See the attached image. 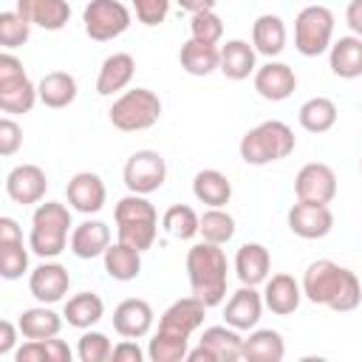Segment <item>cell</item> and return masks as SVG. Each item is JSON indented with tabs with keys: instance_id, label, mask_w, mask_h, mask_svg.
I'll return each instance as SVG.
<instances>
[{
	"instance_id": "cell-21",
	"label": "cell",
	"mask_w": 362,
	"mask_h": 362,
	"mask_svg": "<svg viewBox=\"0 0 362 362\" xmlns=\"http://www.w3.org/2000/svg\"><path fill=\"white\" fill-rule=\"evenodd\" d=\"M110 226L105 221H82L74 226L71 232V240H68V249L74 252V257L79 260H93V257H102L105 249L110 246Z\"/></svg>"
},
{
	"instance_id": "cell-2",
	"label": "cell",
	"mask_w": 362,
	"mask_h": 362,
	"mask_svg": "<svg viewBox=\"0 0 362 362\" xmlns=\"http://www.w3.org/2000/svg\"><path fill=\"white\" fill-rule=\"evenodd\" d=\"M226 255L218 243L201 240L192 243L187 252V277H189V291L204 300L209 308L221 305L226 297Z\"/></svg>"
},
{
	"instance_id": "cell-30",
	"label": "cell",
	"mask_w": 362,
	"mask_h": 362,
	"mask_svg": "<svg viewBox=\"0 0 362 362\" xmlns=\"http://www.w3.org/2000/svg\"><path fill=\"white\" fill-rule=\"evenodd\" d=\"M286 23L283 17L277 14H260L255 23H252V45L257 54L274 59L277 54H283L286 48Z\"/></svg>"
},
{
	"instance_id": "cell-9",
	"label": "cell",
	"mask_w": 362,
	"mask_h": 362,
	"mask_svg": "<svg viewBox=\"0 0 362 362\" xmlns=\"http://www.w3.org/2000/svg\"><path fill=\"white\" fill-rule=\"evenodd\" d=\"M82 23L90 40L107 42V40L122 37L130 28L133 17H130V8L119 0H90L82 11Z\"/></svg>"
},
{
	"instance_id": "cell-7",
	"label": "cell",
	"mask_w": 362,
	"mask_h": 362,
	"mask_svg": "<svg viewBox=\"0 0 362 362\" xmlns=\"http://www.w3.org/2000/svg\"><path fill=\"white\" fill-rule=\"evenodd\" d=\"M40 102L37 85L28 79L23 62L3 51L0 54V110L3 113H28Z\"/></svg>"
},
{
	"instance_id": "cell-49",
	"label": "cell",
	"mask_w": 362,
	"mask_h": 362,
	"mask_svg": "<svg viewBox=\"0 0 362 362\" xmlns=\"http://www.w3.org/2000/svg\"><path fill=\"white\" fill-rule=\"evenodd\" d=\"M345 23H348V28H351L356 37H362V0H351V3H348V8H345Z\"/></svg>"
},
{
	"instance_id": "cell-36",
	"label": "cell",
	"mask_w": 362,
	"mask_h": 362,
	"mask_svg": "<svg viewBox=\"0 0 362 362\" xmlns=\"http://www.w3.org/2000/svg\"><path fill=\"white\" fill-rule=\"evenodd\" d=\"M192 195L206 206H226L232 198V181L221 170H201L192 178Z\"/></svg>"
},
{
	"instance_id": "cell-38",
	"label": "cell",
	"mask_w": 362,
	"mask_h": 362,
	"mask_svg": "<svg viewBox=\"0 0 362 362\" xmlns=\"http://www.w3.org/2000/svg\"><path fill=\"white\" fill-rule=\"evenodd\" d=\"M71 348L65 339L59 337H48V339H25L17 351L14 359L17 362H71Z\"/></svg>"
},
{
	"instance_id": "cell-11",
	"label": "cell",
	"mask_w": 362,
	"mask_h": 362,
	"mask_svg": "<svg viewBox=\"0 0 362 362\" xmlns=\"http://www.w3.org/2000/svg\"><path fill=\"white\" fill-rule=\"evenodd\" d=\"M209 305L204 300H198L195 294L189 297H181L175 303H170L158 320V328L161 334H170V337H178V339H189L201 325H204V317H206Z\"/></svg>"
},
{
	"instance_id": "cell-27",
	"label": "cell",
	"mask_w": 362,
	"mask_h": 362,
	"mask_svg": "<svg viewBox=\"0 0 362 362\" xmlns=\"http://www.w3.org/2000/svg\"><path fill=\"white\" fill-rule=\"evenodd\" d=\"M328 68L339 79L362 76V37L348 34V37L334 40L328 48Z\"/></svg>"
},
{
	"instance_id": "cell-10",
	"label": "cell",
	"mask_w": 362,
	"mask_h": 362,
	"mask_svg": "<svg viewBox=\"0 0 362 362\" xmlns=\"http://www.w3.org/2000/svg\"><path fill=\"white\" fill-rule=\"evenodd\" d=\"M124 187L136 195H150L167 181V161L158 150H136L122 170Z\"/></svg>"
},
{
	"instance_id": "cell-50",
	"label": "cell",
	"mask_w": 362,
	"mask_h": 362,
	"mask_svg": "<svg viewBox=\"0 0 362 362\" xmlns=\"http://www.w3.org/2000/svg\"><path fill=\"white\" fill-rule=\"evenodd\" d=\"M175 3H178L184 11H189V14H198V11H212L218 0H175Z\"/></svg>"
},
{
	"instance_id": "cell-34",
	"label": "cell",
	"mask_w": 362,
	"mask_h": 362,
	"mask_svg": "<svg viewBox=\"0 0 362 362\" xmlns=\"http://www.w3.org/2000/svg\"><path fill=\"white\" fill-rule=\"evenodd\" d=\"M62 320L54 308H48L45 303L34 305V308H25L17 320L20 325V337L23 339H48V337H59L62 331Z\"/></svg>"
},
{
	"instance_id": "cell-37",
	"label": "cell",
	"mask_w": 362,
	"mask_h": 362,
	"mask_svg": "<svg viewBox=\"0 0 362 362\" xmlns=\"http://www.w3.org/2000/svg\"><path fill=\"white\" fill-rule=\"evenodd\" d=\"M337 116H339L337 113V105L328 96H311L297 110V122L308 133H328L337 124Z\"/></svg>"
},
{
	"instance_id": "cell-28",
	"label": "cell",
	"mask_w": 362,
	"mask_h": 362,
	"mask_svg": "<svg viewBox=\"0 0 362 362\" xmlns=\"http://www.w3.org/2000/svg\"><path fill=\"white\" fill-rule=\"evenodd\" d=\"M198 345H204L215 362H235L243 359V337L232 325H209L204 328Z\"/></svg>"
},
{
	"instance_id": "cell-14",
	"label": "cell",
	"mask_w": 362,
	"mask_h": 362,
	"mask_svg": "<svg viewBox=\"0 0 362 362\" xmlns=\"http://www.w3.org/2000/svg\"><path fill=\"white\" fill-rule=\"evenodd\" d=\"M28 249L23 243V229L14 218H0V274L6 280H20L28 272Z\"/></svg>"
},
{
	"instance_id": "cell-24",
	"label": "cell",
	"mask_w": 362,
	"mask_h": 362,
	"mask_svg": "<svg viewBox=\"0 0 362 362\" xmlns=\"http://www.w3.org/2000/svg\"><path fill=\"white\" fill-rule=\"evenodd\" d=\"M17 11L42 31H59L71 20L68 0H17Z\"/></svg>"
},
{
	"instance_id": "cell-25",
	"label": "cell",
	"mask_w": 362,
	"mask_h": 362,
	"mask_svg": "<svg viewBox=\"0 0 362 362\" xmlns=\"http://www.w3.org/2000/svg\"><path fill=\"white\" fill-rule=\"evenodd\" d=\"M133 74H136L133 54L116 51V54L105 57V62L99 68V76H96V93L99 96H113V93L124 90L133 82Z\"/></svg>"
},
{
	"instance_id": "cell-3",
	"label": "cell",
	"mask_w": 362,
	"mask_h": 362,
	"mask_svg": "<svg viewBox=\"0 0 362 362\" xmlns=\"http://www.w3.org/2000/svg\"><path fill=\"white\" fill-rule=\"evenodd\" d=\"M74 232V221H71V206L59 204V201H40L34 215H31V232H28V246L37 257L51 260L59 257L68 249Z\"/></svg>"
},
{
	"instance_id": "cell-12",
	"label": "cell",
	"mask_w": 362,
	"mask_h": 362,
	"mask_svg": "<svg viewBox=\"0 0 362 362\" xmlns=\"http://www.w3.org/2000/svg\"><path fill=\"white\" fill-rule=\"evenodd\" d=\"M294 195H297V201L331 204L337 198V173L322 161H311V164L300 167V173L294 178Z\"/></svg>"
},
{
	"instance_id": "cell-48",
	"label": "cell",
	"mask_w": 362,
	"mask_h": 362,
	"mask_svg": "<svg viewBox=\"0 0 362 362\" xmlns=\"http://www.w3.org/2000/svg\"><path fill=\"white\" fill-rule=\"evenodd\" d=\"M17 334H20V325H17V322H11V320H3V322H0V356L14 354Z\"/></svg>"
},
{
	"instance_id": "cell-13",
	"label": "cell",
	"mask_w": 362,
	"mask_h": 362,
	"mask_svg": "<svg viewBox=\"0 0 362 362\" xmlns=\"http://www.w3.org/2000/svg\"><path fill=\"white\" fill-rule=\"evenodd\" d=\"M286 221H288V229L303 240H320L334 229V212L328 204L297 201L291 204Z\"/></svg>"
},
{
	"instance_id": "cell-51",
	"label": "cell",
	"mask_w": 362,
	"mask_h": 362,
	"mask_svg": "<svg viewBox=\"0 0 362 362\" xmlns=\"http://www.w3.org/2000/svg\"><path fill=\"white\" fill-rule=\"evenodd\" d=\"M359 173H362V158H359Z\"/></svg>"
},
{
	"instance_id": "cell-16",
	"label": "cell",
	"mask_w": 362,
	"mask_h": 362,
	"mask_svg": "<svg viewBox=\"0 0 362 362\" xmlns=\"http://www.w3.org/2000/svg\"><path fill=\"white\" fill-rule=\"evenodd\" d=\"M45 189H48V175L37 164H17L6 175V195L14 204H23V206L40 204L45 198Z\"/></svg>"
},
{
	"instance_id": "cell-26",
	"label": "cell",
	"mask_w": 362,
	"mask_h": 362,
	"mask_svg": "<svg viewBox=\"0 0 362 362\" xmlns=\"http://www.w3.org/2000/svg\"><path fill=\"white\" fill-rule=\"evenodd\" d=\"M272 255L263 243H243L235 255V274L243 286H260L269 280Z\"/></svg>"
},
{
	"instance_id": "cell-8",
	"label": "cell",
	"mask_w": 362,
	"mask_h": 362,
	"mask_svg": "<svg viewBox=\"0 0 362 362\" xmlns=\"http://www.w3.org/2000/svg\"><path fill=\"white\" fill-rule=\"evenodd\" d=\"M334 42V11L328 6H305L294 17V48L303 57H320Z\"/></svg>"
},
{
	"instance_id": "cell-6",
	"label": "cell",
	"mask_w": 362,
	"mask_h": 362,
	"mask_svg": "<svg viewBox=\"0 0 362 362\" xmlns=\"http://www.w3.org/2000/svg\"><path fill=\"white\" fill-rule=\"evenodd\" d=\"M107 119L122 133L150 130L161 119V99L150 88H130L113 99Z\"/></svg>"
},
{
	"instance_id": "cell-39",
	"label": "cell",
	"mask_w": 362,
	"mask_h": 362,
	"mask_svg": "<svg viewBox=\"0 0 362 362\" xmlns=\"http://www.w3.org/2000/svg\"><path fill=\"white\" fill-rule=\"evenodd\" d=\"M161 226L175 240H192L198 235V229H201V215L192 206H187V204H173L161 215Z\"/></svg>"
},
{
	"instance_id": "cell-44",
	"label": "cell",
	"mask_w": 362,
	"mask_h": 362,
	"mask_svg": "<svg viewBox=\"0 0 362 362\" xmlns=\"http://www.w3.org/2000/svg\"><path fill=\"white\" fill-rule=\"evenodd\" d=\"M189 37L192 40H201V42H212L218 45L221 37H223V20L212 11H198V14H189Z\"/></svg>"
},
{
	"instance_id": "cell-1",
	"label": "cell",
	"mask_w": 362,
	"mask_h": 362,
	"mask_svg": "<svg viewBox=\"0 0 362 362\" xmlns=\"http://www.w3.org/2000/svg\"><path fill=\"white\" fill-rule=\"evenodd\" d=\"M303 297L314 305H325L331 311H354L359 303H362V283L359 277L334 263V260H314L308 263L305 274H303Z\"/></svg>"
},
{
	"instance_id": "cell-5",
	"label": "cell",
	"mask_w": 362,
	"mask_h": 362,
	"mask_svg": "<svg viewBox=\"0 0 362 362\" xmlns=\"http://www.w3.org/2000/svg\"><path fill=\"white\" fill-rule=\"evenodd\" d=\"M113 221H116V235L119 240L136 246L139 252H147L156 243L158 235V212L156 206L147 201V195H124L116 201L113 209Z\"/></svg>"
},
{
	"instance_id": "cell-40",
	"label": "cell",
	"mask_w": 362,
	"mask_h": 362,
	"mask_svg": "<svg viewBox=\"0 0 362 362\" xmlns=\"http://www.w3.org/2000/svg\"><path fill=\"white\" fill-rule=\"evenodd\" d=\"M198 235H201L204 240H209V243L223 246V243H229V240L235 238V218H232L223 206H209V209L201 215V229H198Z\"/></svg>"
},
{
	"instance_id": "cell-15",
	"label": "cell",
	"mask_w": 362,
	"mask_h": 362,
	"mask_svg": "<svg viewBox=\"0 0 362 362\" xmlns=\"http://www.w3.org/2000/svg\"><path fill=\"white\" fill-rule=\"evenodd\" d=\"M71 288V274L57 260H42L37 269L28 272V291L37 303H59Z\"/></svg>"
},
{
	"instance_id": "cell-17",
	"label": "cell",
	"mask_w": 362,
	"mask_h": 362,
	"mask_svg": "<svg viewBox=\"0 0 362 362\" xmlns=\"http://www.w3.org/2000/svg\"><path fill=\"white\" fill-rule=\"evenodd\" d=\"M65 195H68L71 209H76L82 215H96L107 201V189H105L102 175H96L90 170H82V173L71 175L68 187H65Z\"/></svg>"
},
{
	"instance_id": "cell-4",
	"label": "cell",
	"mask_w": 362,
	"mask_h": 362,
	"mask_svg": "<svg viewBox=\"0 0 362 362\" xmlns=\"http://www.w3.org/2000/svg\"><path fill=\"white\" fill-rule=\"evenodd\" d=\"M294 147H297L294 130L280 119H269V122H260L257 127L243 133L238 153L246 164L266 167V164H274L280 158H288L294 153Z\"/></svg>"
},
{
	"instance_id": "cell-33",
	"label": "cell",
	"mask_w": 362,
	"mask_h": 362,
	"mask_svg": "<svg viewBox=\"0 0 362 362\" xmlns=\"http://www.w3.org/2000/svg\"><path fill=\"white\" fill-rule=\"evenodd\" d=\"M178 62L189 76H209L221 65V48L189 37L178 51Z\"/></svg>"
},
{
	"instance_id": "cell-29",
	"label": "cell",
	"mask_w": 362,
	"mask_h": 362,
	"mask_svg": "<svg viewBox=\"0 0 362 362\" xmlns=\"http://www.w3.org/2000/svg\"><path fill=\"white\" fill-rule=\"evenodd\" d=\"M102 263H105L107 277H113V280H119V283H130V280H136L139 272H141V252H139L136 246L124 243V240H116V243H110V246L105 249Z\"/></svg>"
},
{
	"instance_id": "cell-19",
	"label": "cell",
	"mask_w": 362,
	"mask_h": 362,
	"mask_svg": "<svg viewBox=\"0 0 362 362\" xmlns=\"http://www.w3.org/2000/svg\"><path fill=\"white\" fill-rule=\"evenodd\" d=\"M153 305L141 297H127L113 308V331L127 339H141L153 331Z\"/></svg>"
},
{
	"instance_id": "cell-47",
	"label": "cell",
	"mask_w": 362,
	"mask_h": 362,
	"mask_svg": "<svg viewBox=\"0 0 362 362\" xmlns=\"http://www.w3.org/2000/svg\"><path fill=\"white\" fill-rule=\"evenodd\" d=\"M113 362H144V351L139 348V342L136 339H122V342H116L113 345V356H110Z\"/></svg>"
},
{
	"instance_id": "cell-43",
	"label": "cell",
	"mask_w": 362,
	"mask_h": 362,
	"mask_svg": "<svg viewBox=\"0 0 362 362\" xmlns=\"http://www.w3.org/2000/svg\"><path fill=\"white\" fill-rule=\"evenodd\" d=\"M76 356L79 362H107L113 356V342L107 339V334L88 328L76 342Z\"/></svg>"
},
{
	"instance_id": "cell-42",
	"label": "cell",
	"mask_w": 362,
	"mask_h": 362,
	"mask_svg": "<svg viewBox=\"0 0 362 362\" xmlns=\"http://www.w3.org/2000/svg\"><path fill=\"white\" fill-rule=\"evenodd\" d=\"M187 351H189V339H178V337H170L161 331H156L147 345L150 362H181V359H187Z\"/></svg>"
},
{
	"instance_id": "cell-41",
	"label": "cell",
	"mask_w": 362,
	"mask_h": 362,
	"mask_svg": "<svg viewBox=\"0 0 362 362\" xmlns=\"http://www.w3.org/2000/svg\"><path fill=\"white\" fill-rule=\"evenodd\" d=\"M31 37V23L14 8V11H0V45L6 51L25 45Z\"/></svg>"
},
{
	"instance_id": "cell-23",
	"label": "cell",
	"mask_w": 362,
	"mask_h": 362,
	"mask_svg": "<svg viewBox=\"0 0 362 362\" xmlns=\"http://www.w3.org/2000/svg\"><path fill=\"white\" fill-rule=\"evenodd\" d=\"M218 71L232 79V82H243L249 76H255L257 71V51L255 45H249L246 40H226L221 45V65Z\"/></svg>"
},
{
	"instance_id": "cell-18",
	"label": "cell",
	"mask_w": 362,
	"mask_h": 362,
	"mask_svg": "<svg viewBox=\"0 0 362 362\" xmlns=\"http://www.w3.org/2000/svg\"><path fill=\"white\" fill-rule=\"evenodd\" d=\"M263 308H266V303H263V294L257 291V286L240 283V288L226 300L223 320H226V325H232L238 331H252V328H257Z\"/></svg>"
},
{
	"instance_id": "cell-45",
	"label": "cell",
	"mask_w": 362,
	"mask_h": 362,
	"mask_svg": "<svg viewBox=\"0 0 362 362\" xmlns=\"http://www.w3.org/2000/svg\"><path fill=\"white\" fill-rule=\"evenodd\" d=\"M170 3L173 0H133V11H136V20L141 25H161L170 14Z\"/></svg>"
},
{
	"instance_id": "cell-31",
	"label": "cell",
	"mask_w": 362,
	"mask_h": 362,
	"mask_svg": "<svg viewBox=\"0 0 362 362\" xmlns=\"http://www.w3.org/2000/svg\"><path fill=\"white\" fill-rule=\"evenodd\" d=\"M76 79L74 74L68 71H48L40 82H37V93H40V102L51 110H62L68 105H74L76 99Z\"/></svg>"
},
{
	"instance_id": "cell-22",
	"label": "cell",
	"mask_w": 362,
	"mask_h": 362,
	"mask_svg": "<svg viewBox=\"0 0 362 362\" xmlns=\"http://www.w3.org/2000/svg\"><path fill=\"white\" fill-rule=\"evenodd\" d=\"M300 300H303V286H300L291 274H286V272L272 274V277L263 283V303H266V308H269L272 314H277V317L294 314V311L300 308Z\"/></svg>"
},
{
	"instance_id": "cell-20",
	"label": "cell",
	"mask_w": 362,
	"mask_h": 362,
	"mask_svg": "<svg viewBox=\"0 0 362 362\" xmlns=\"http://www.w3.org/2000/svg\"><path fill=\"white\" fill-rule=\"evenodd\" d=\"M255 90L266 102H283L297 90V74L291 65L269 59L266 65L255 71Z\"/></svg>"
},
{
	"instance_id": "cell-32",
	"label": "cell",
	"mask_w": 362,
	"mask_h": 362,
	"mask_svg": "<svg viewBox=\"0 0 362 362\" xmlns=\"http://www.w3.org/2000/svg\"><path fill=\"white\" fill-rule=\"evenodd\" d=\"M286 356L283 334L274 328H252L243 337V359L249 362H280Z\"/></svg>"
},
{
	"instance_id": "cell-46",
	"label": "cell",
	"mask_w": 362,
	"mask_h": 362,
	"mask_svg": "<svg viewBox=\"0 0 362 362\" xmlns=\"http://www.w3.org/2000/svg\"><path fill=\"white\" fill-rule=\"evenodd\" d=\"M23 147V127L11 119V116H3L0 119V156H14L17 150Z\"/></svg>"
},
{
	"instance_id": "cell-35",
	"label": "cell",
	"mask_w": 362,
	"mask_h": 362,
	"mask_svg": "<svg viewBox=\"0 0 362 362\" xmlns=\"http://www.w3.org/2000/svg\"><path fill=\"white\" fill-rule=\"evenodd\" d=\"M62 317H65L68 325H74L79 331H88V328H93L105 317V303L93 291H79V294H74V297L65 300Z\"/></svg>"
}]
</instances>
